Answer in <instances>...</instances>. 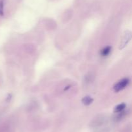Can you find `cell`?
<instances>
[{
    "label": "cell",
    "mask_w": 132,
    "mask_h": 132,
    "mask_svg": "<svg viewBox=\"0 0 132 132\" xmlns=\"http://www.w3.org/2000/svg\"><path fill=\"white\" fill-rule=\"evenodd\" d=\"M129 83H130V80L127 78L122 79L114 85V87H113L114 91L116 92H119L120 91L126 88L129 84Z\"/></svg>",
    "instance_id": "1"
},
{
    "label": "cell",
    "mask_w": 132,
    "mask_h": 132,
    "mask_svg": "<svg viewBox=\"0 0 132 132\" xmlns=\"http://www.w3.org/2000/svg\"><path fill=\"white\" fill-rule=\"evenodd\" d=\"M132 38V32L130 31H126L125 32V34L124 35L123 39H122V41H121V47H120V49H122V48L125 47L126 45L128 44V43L131 40Z\"/></svg>",
    "instance_id": "2"
},
{
    "label": "cell",
    "mask_w": 132,
    "mask_h": 132,
    "mask_svg": "<svg viewBox=\"0 0 132 132\" xmlns=\"http://www.w3.org/2000/svg\"><path fill=\"white\" fill-rule=\"evenodd\" d=\"M112 47L110 46H106L104 48H103L101 50V55L102 56H107L108 54H110L111 51Z\"/></svg>",
    "instance_id": "3"
},
{
    "label": "cell",
    "mask_w": 132,
    "mask_h": 132,
    "mask_svg": "<svg viewBox=\"0 0 132 132\" xmlns=\"http://www.w3.org/2000/svg\"><path fill=\"white\" fill-rule=\"evenodd\" d=\"M125 107H126V104H125V103L120 104H119L118 106H117L116 107H115V109H114L115 113H117L122 112V111H124Z\"/></svg>",
    "instance_id": "4"
},
{
    "label": "cell",
    "mask_w": 132,
    "mask_h": 132,
    "mask_svg": "<svg viewBox=\"0 0 132 132\" xmlns=\"http://www.w3.org/2000/svg\"><path fill=\"white\" fill-rule=\"evenodd\" d=\"M82 103L85 105H89L92 102L93 99L90 97V96H86L82 99Z\"/></svg>",
    "instance_id": "5"
},
{
    "label": "cell",
    "mask_w": 132,
    "mask_h": 132,
    "mask_svg": "<svg viewBox=\"0 0 132 132\" xmlns=\"http://www.w3.org/2000/svg\"><path fill=\"white\" fill-rule=\"evenodd\" d=\"M3 6V0H0V16H3L4 14Z\"/></svg>",
    "instance_id": "6"
}]
</instances>
